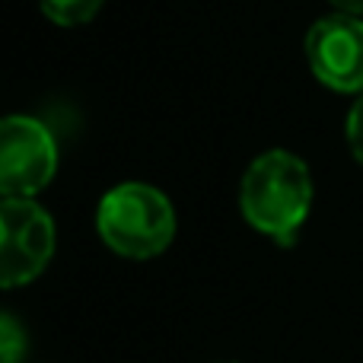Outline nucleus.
<instances>
[{
	"label": "nucleus",
	"mask_w": 363,
	"mask_h": 363,
	"mask_svg": "<svg viewBox=\"0 0 363 363\" xmlns=\"http://www.w3.org/2000/svg\"><path fill=\"white\" fill-rule=\"evenodd\" d=\"M313 172L296 153L268 150L249 163L239 185V207L252 230L290 245L313 211Z\"/></svg>",
	"instance_id": "obj_1"
},
{
	"label": "nucleus",
	"mask_w": 363,
	"mask_h": 363,
	"mask_svg": "<svg viewBox=\"0 0 363 363\" xmlns=\"http://www.w3.org/2000/svg\"><path fill=\"white\" fill-rule=\"evenodd\" d=\"M176 207L147 182H121L96 207V233L121 258L147 262L163 255L176 239Z\"/></svg>",
	"instance_id": "obj_2"
},
{
	"label": "nucleus",
	"mask_w": 363,
	"mask_h": 363,
	"mask_svg": "<svg viewBox=\"0 0 363 363\" xmlns=\"http://www.w3.org/2000/svg\"><path fill=\"white\" fill-rule=\"evenodd\" d=\"M57 230L35 198H4L0 204V284L6 290L32 284L55 258Z\"/></svg>",
	"instance_id": "obj_3"
},
{
	"label": "nucleus",
	"mask_w": 363,
	"mask_h": 363,
	"mask_svg": "<svg viewBox=\"0 0 363 363\" xmlns=\"http://www.w3.org/2000/svg\"><path fill=\"white\" fill-rule=\"evenodd\" d=\"M57 172V140L45 121L10 115L0 125V191L4 198H35Z\"/></svg>",
	"instance_id": "obj_4"
},
{
	"label": "nucleus",
	"mask_w": 363,
	"mask_h": 363,
	"mask_svg": "<svg viewBox=\"0 0 363 363\" xmlns=\"http://www.w3.org/2000/svg\"><path fill=\"white\" fill-rule=\"evenodd\" d=\"M303 51L319 83L335 93H363V16L332 13L315 19Z\"/></svg>",
	"instance_id": "obj_5"
},
{
	"label": "nucleus",
	"mask_w": 363,
	"mask_h": 363,
	"mask_svg": "<svg viewBox=\"0 0 363 363\" xmlns=\"http://www.w3.org/2000/svg\"><path fill=\"white\" fill-rule=\"evenodd\" d=\"M102 4L106 0H38L45 19H51L55 26H64V29L86 26L102 10Z\"/></svg>",
	"instance_id": "obj_6"
},
{
	"label": "nucleus",
	"mask_w": 363,
	"mask_h": 363,
	"mask_svg": "<svg viewBox=\"0 0 363 363\" xmlns=\"http://www.w3.org/2000/svg\"><path fill=\"white\" fill-rule=\"evenodd\" d=\"M23 354H26V328L19 325L13 313H4V319H0V360L19 363Z\"/></svg>",
	"instance_id": "obj_7"
},
{
	"label": "nucleus",
	"mask_w": 363,
	"mask_h": 363,
	"mask_svg": "<svg viewBox=\"0 0 363 363\" xmlns=\"http://www.w3.org/2000/svg\"><path fill=\"white\" fill-rule=\"evenodd\" d=\"M345 138H347V150H351V157L363 166V93L354 99L351 112H347Z\"/></svg>",
	"instance_id": "obj_8"
},
{
	"label": "nucleus",
	"mask_w": 363,
	"mask_h": 363,
	"mask_svg": "<svg viewBox=\"0 0 363 363\" xmlns=\"http://www.w3.org/2000/svg\"><path fill=\"white\" fill-rule=\"evenodd\" d=\"M338 13H351V16H363V0H332Z\"/></svg>",
	"instance_id": "obj_9"
}]
</instances>
